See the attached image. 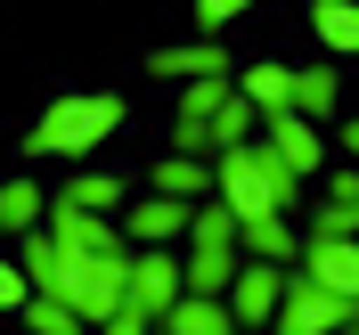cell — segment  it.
Returning <instances> with one entry per match:
<instances>
[{
    "instance_id": "obj_1",
    "label": "cell",
    "mask_w": 359,
    "mask_h": 335,
    "mask_svg": "<svg viewBox=\"0 0 359 335\" xmlns=\"http://www.w3.org/2000/svg\"><path fill=\"white\" fill-rule=\"evenodd\" d=\"M123 114H131V98L123 90H66V98H49L41 123L25 131V156L41 164V156H98V139L123 131Z\"/></svg>"
},
{
    "instance_id": "obj_2",
    "label": "cell",
    "mask_w": 359,
    "mask_h": 335,
    "mask_svg": "<svg viewBox=\"0 0 359 335\" xmlns=\"http://www.w3.org/2000/svg\"><path fill=\"white\" fill-rule=\"evenodd\" d=\"M212 197L245 221V213H294V172L269 156L262 139H237L212 156Z\"/></svg>"
},
{
    "instance_id": "obj_3",
    "label": "cell",
    "mask_w": 359,
    "mask_h": 335,
    "mask_svg": "<svg viewBox=\"0 0 359 335\" xmlns=\"http://www.w3.org/2000/svg\"><path fill=\"white\" fill-rule=\"evenodd\" d=\"M351 327H359V294H327V287H311V278L286 262L278 311H269L262 335H351Z\"/></svg>"
},
{
    "instance_id": "obj_4",
    "label": "cell",
    "mask_w": 359,
    "mask_h": 335,
    "mask_svg": "<svg viewBox=\"0 0 359 335\" xmlns=\"http://www.w3.org/2000/svg\"><path fill=\"white\" fill-rule=\"evenodd\" d=\"M253 139H262V147H269L278 164H286L294 180L327 172V131H318V123H302L294 107H262V123H253Z\"/></svg>"
},
{
    "instance_id": "obj_5",
    "label": "cell",
    "mask_w": 359,
    "mask_h": 335,
    "mask_svg": "<svg viewBox=\"0 0 359 335\" xmlns=\"http://www.w3.org/2000/svg\"><path fill=\"white\" fill-rule=\"evenodd\" d=\"M123 303H131L139 319H163L180 303V254L172 246H131V262H123Z\"/></svg>"
},
{
    "instance_id": "obj_6",
    "label": "cell",
    "mask_w": 359,
    "mask_h": 335,
    "mask_svg": "<svg viewBox=\"0 0 359 335\" xmlns=\"http://www.w3.org/2000/svg\"><path fill=\"white\" fill-rule=\"evenodd\" d=\"M278 278H286V262H237L229 287H221L229 319H237V327H269V311H278Z\"/></svg>"
},
{
    "instance_id": "obj_7",
    "label": "cell",
    "mask_w": 359,
    "mask_h": 335,
    "mask_svg": "<svg viewBox=\"0 0 359 335\" xmlns=\"http://www.w3.org/2000/svg\"><path fill=\"white\" fill-rule=\"evenodd\" d=\"M188 197H131L123 204V246H180L188 237Z\"/></svg>"
},
{
    "instance_id": "obj_8",
    "label": "cell",
    "mask_w": 359,
    "mask_h": 335,
    "mask_svg": "<svg viewBox=\"0 0 359 335\" xmlns=\"http://www.w3.org/2000/svg\"><path fill=\"white\" fill-rule=\"evenodd\" d=\"M294 254H302L294 270H302L311 287H327V294H359V246H351V237H302Z\"/></svg>"
},
{
    "instance_id": "obj_9",
    "label": "cell",
    "mask_w": 359,
    "mask_h": 335,
    "mask_svg": "<svg viewBox=\"0 0 359 335\" xmlns=\"http://www.w3.org/2000/svg\"><path fill=\"white\" fill-rule=\"evenodd\" d=\"M286 107L302 114V123H327V114L343 107V74H335V66H294V82H286Z\"/></svg>"
},
{
    "instance_id": "obj_10",
    "label": "cell",
    "mask_w": 359,
    "mask_h": 335,
    "mask_svg": "<svg viewBox=\"0 0 359 335\" xmlns=\"http://www.w3.org/2000/svg\"><path fill=\"white\" fill-rule=\"evenodd\" d=\"M147 74L156 82H196V74H229L221 41H188V49H147Z\"/></svg>"
},
{
    "instance_id": "obj_11",
    "label": "cell",
    "mask_w": 359,
    "mask_h": 335,
    "mask_svg": "<svg viewBox=\"0 0 359 335\" xmlns=\"http://www.w3.org/2000/svg\"><path fill=\"white\" fill-rule=\"evenodd\" d=\"M294 246L302 237H294L286 213H245L237 221V254H253V262H294Z\"/></svg>"
},
{
    "instance_id": "obj_12",
    "label": "cell",
    "mask_w": 359,
    "mask_h": 335,
    "mask_svg": "<svg viewBox=\"0 0 359 335\" xmlns=\"http://www.w3.org/2000/svg\"><path fill=\"white\" fill-rule=\"evenodd\" d=\"M156 327L163 335H237V319H229V303H212V294H180Z\"/></svg>"
},
{
    "instance_id": "obj_13",
    "label": "cell",
    "mask_w": 359,
    "mask_h": 335,
    "mask_svg": "<svg viewBox=\"0 0 359 335\" xmlns=\"http://www.w3.org/2000/svg\"><path fill=\"white\" fill-rule=\"evenodd\" d=\"M311 33L335 49V58H351L359 49V0H311Z\"/></svg>"
},
{
    "instance_id": "obj_14",
    "label": "cell",
    "mask_w": 359,
    "mask_h": 335,
    "mask_svg": "<svg viewBox=\"0 0 359 335\" xmlns=\"http://www.w3.org/2000/svg\"><path fill=\"white\" fill-rule=\"evenodd\" d=\"M156 197H212V164L204 156H156Z\"/></svg>"
},
{
    "instance_id": "obj_15",
    "label": "cell",
    "mask_w": 359,
    "mask_h": 335,
    "mask_svg": "<svg viewBox=\"0 0 359 335\" xmlns=\"http://www.w3.org/2000/svg\"><path fill=\"white\" fill-rule=\"evenodd\" d=\"M41 204H49V197H41L25 172H17V180H0V237H25V229L41 221Z\"/></svg>"
},
{
    "instance_id": "obj_16",
    "label": "cell",
    "mask_w": 359,
    "mask_h": 335,
    "mask_svg": "<svg viewBox=\"0 0 359 335\" xmlns=\"http://www.w3.org/2000/svg\"><path fill=\"white\" fill-rule=\"evenodd\" d=\"M229 82H237V98H245V107L262 114V107H286V82H294V66H269V58H262V66L229 74Z\"/></svg>"
},
{
    "instance_id": "obj_17",
    "label": "cell",
    "mask_w": 359,
    "mask_h": 335,
    "mask_svg": "<svg viewBox=\"0 0 359 335\" xmlns=\"http://www.w3.org/2000/svg\"><path fill=\"white\" fill-rule=\"evenodd\" d=\"M57 197H66V204H82V213H114V204H123V180H114V172H74Z\"/></svg>"
},
{
    "instance_id": "obj_18",
    "label": "cell",
    "mask_w": 359,
    "mask_h": 335,
    "mask_svg": "<svg viewBox=\"0 0 359 335\" xmlns=\"http://www.w3.org/2000/svg\"><path fill=\"white\" fill-rule=\"evenodd\" d=\"M253 123H262V114H253L245 98H237V82H229V98L212 107V156H221V147H237V139H253Z\"/></svg>"
},
{
    "instance_id": "obj_19",
    "label": "cell",
    "mask_w": 359,
    "mask_h": 335,
    "mask_svg": "<svg viewBox=\"0 0 359 335\" xmlns=\"http://www.w3.org/2000/svg\"><path fill=\"white\" fill-rule=\"evenodd\" d=\"M221 98H229V74H196V82H180V123H212Z\"/></svg>"
},
{
    "instance_id": "obj_20",
    "label": "cell",
    "mask_w": 359,
    "mask_h": 335,
    "mask_svg": "<svg viewBox=\"0 0 359 335\" xmlns=\"http://www.w3.org/2000/svg\"><path fill=\"white\" fill-rule=\"evenodd\" d=\"M25 327H33V335H90L57 294H25Z\"/></svg>"
},
{
    "instance_id": "obj_21",
    "label": "cell",
    "mask_w": 359,
    "mask_h": 335,
    "mask_svg": "<svg viewBox=\"0 0 359 335\" xmlns=\"http://www.w3.org/2000/svg\"><path fill=\"white\" fill-rule=\"evenodd\" d=\"M302 237H359V204H335V197H327V204L311 213V229H302Z\"/></svg>"
},
{
    "instance_id": "obj_22",
    "label": "cell",
    "mask_w": 359,
    "mask_h": 335,
    "mask_svg": "<svg viewBox=\"0 0 359 335\" xmlns=\"http://www.w3.org/2000/svg\"><path fill=\"white\" fill-rule=\"evenodd\" d=\"M245 8H253V0H196V25H204V41H221V33H229L237 17H245Z\"/></svg>"
},
{
    "instance_id": "obj_23",
    "label": "cell",
    "mask_w": 359,
    "mask_h": 335,
    "mask_svg": "<svg viewBox=\"0 0 359 335\" xmlns=\"http://www.w3.org/2000/svg\"><path fill=\"white\" fill-rule=\"evenodd\" d=\"M98 335H156V319H139L131 303H114V311L98 319Z\"/></svg>"
},
{
    "instance_id": "obj_24",
    "label": "cell",
    "mask_w": 359,
    "mask_h": 335,
    "mask_svg": "<svg viewBox=\"0 0 359 335\" xmlns=\"http://www.w3.org/2000/svg\"><path fill=\"white\" fill-rule=\"evenodd\" d=\"M25 294H33V287H25V270L0 262V311H25Z\"/></svg>"
},
{
    "instance_id": "obj_25",
    "label": "cell",
    "mask_w": 359,
    "mask_h": 335,
    "mask_svg": "<svg viewBox=\"0 0 359 335\" xmlns=\"http://www.w3.org/2000/svg\"><path fill=\"white\" fill-rule=\"evenodd\" d=\"M156 335H163V327H156Z\"/></svg>"
}]
</instances>
